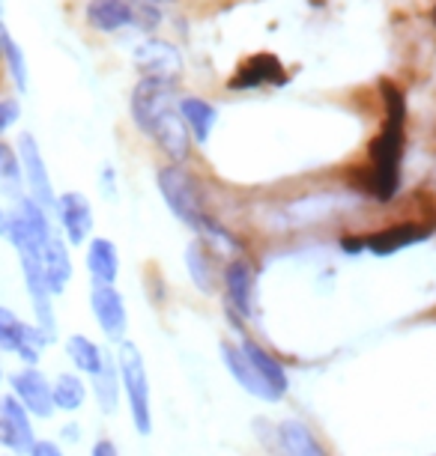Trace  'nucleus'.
<instances>
[{"label": "nucleus", "mask_w": 436, "mask_h": 456, "mask_svg": "<svg viewBox=\"0 0 436 456\" xmlns=\"http://www.w3.org/2000/svg\"><path fill=\"white\" fill-rule=\"evenodd\" d=\"M239 349L245 352V358L251 361V367L258 370L263 382H267L269 388L278 394V397H284V394H287V385H290L284 364H281V361H278L276 355H272V352H267L258 340H251V338H243V340H239Z\"/></svg>", "instance_id": "20"}, {"label": "nucleus", "mask_w": 436, "mask_h": 456, "mask_svg": "<svg viewBox=\"0 0 436 456\" xmlns=\"http://www.w3.org/2000/svg\"><path fill=\"white\" fill-rule=\"evenodd\" d=\"M45 334L33 322H24L12 307L0 305V352H10L24 367H37L45 355Z\"/></svg>", "instance_id": "5"}, {"label": "nucleus", "mask_w": 436, "mask_h": 456, "mask_svg": "<svg viewBox=\"0 0 436 456\" xmlns=\"http://www.w3.org/2000/svg\"><path fill=\"white\" fill-rule=\"evenodd\" d=\"M19 117H21V105H19V99H12V96H4L0 93V137H4L10 128L19 123Z\"/></svg>", "instance_id": "30"}, {"label": "nucleus", "mask_w": 436, "mask_h": 456, "mask_svg": "<svg viewBox=\"0 0 436 456\" xmlns=\"http://www.w3.org/2000/svg\"><path fill=\"white\" fill-rule=\"evenodd\" d=\"M150 137L161 146V150H165L168 159H174V161H185V159H189V152H192V132H189V126H185L183 114H179V108L168 110V114L156 123V128L150 132Z\"/></svg>", "instance_id": "18"}, {"label": "nucleus", "mask_w": 436, "mask_h": 456, "mask_svg": "<svg viewBox=\"0 0 436 456\" xmlns=\"http://www.w3.org/2000/svg\"><path fill=\"white\" fill-rule=\"evenodd\" d=\"M84 19L99 33H117L123 28H135V10L126 0H90L84 6Z\"/></svg>", "instance_id": "19"}, {"label": "nucleus", "mask_w": 436, "mask_h": 456, "mask_svg": "<svg viewBox=\"0 0 436 456\" xmlns=\"http://www.w3.org/2000/svg\"><path fill=\"white\" fill-rule=\"evenodd\" d=\"M0 385H4V367H0Z\"/></svg>", "instance_id": "37"}, {"label": "nucleus", "mask_w": 436, "mask_h": 456, "mask_svg": "<svg viewBox=\"0 0 436 456\" xmlns=\"http://www.w3.org/2000/svg\"><path fill=\"white\" fill-rule=\"evenodd\" d=\"M37 433H33V418L28 409L21 406L12 394L0 397V447H6V453L12 456H28Z\"/></svg>", "instance_id": "9"}, {"label": "nucleus", "mask_w": 436, "mask_h": 456, "mask_svg": "<svg viewBox=\"0 0 436 456\" xmlns=\"http://www.w3.org/2000/svg\"><path fill=\"white\" fill-rule=\"evenodd\" d=\"M225 292L230 307L245 316V320H254L258 316V283H254V269L245 260H230L225 269Z\"/></svg>", "instance_id": "12"}, {"label": "nucleus", "mask_w": 436, "mask_h": 456, "mask_svg": "<svg viewBox=\"0 0 436 456\" xmlns=\"http://www.w3.org/2000/svg\"><path fill=\"white\" fill-rule=\"evenodd\" d=\"M221 361H225L227 373L236 379V385H239V388H245L248 394H251V397L267 400V403H276V400H281L278 394L272 391L267 382H263L258 370L251 367V361L245 358V352L239 349V343H221Z\"/></svg>", "instance_id": "16"}, {"label": "nucleus", "mask_w": 436, "mask_h": 456, "mask_svg": "<svg viewBox=\"0 0 436 456\" xmlns=\"http://www.w3.org/2000/svg\"><path fill=\"white\" fill-rule=\"evenodd\" d=\"M4 456H12V453H4Z\"/></svg>", "instance_id": "39"}, {"label": "nucleus", "mask_w": 436, "mask_h": 456, "mask_svg": "<svg viewBox=\"0 0 436 456\" xmlns=\"http://www.w3.org/2000/svg\"><path fill=\"white\" fill-rule=\"evenodd\" d=\"M4 15H6V0H0V21H4Z\"/></svg>", "instance_id": "36"}, {"label": "nucleus", "mask_w": 436, "mask_h": 456, "mask_svg": "<svg viewBox=\"0 0 436 456\" xmlns=\"http://www.w3.org/2000/svg\"><path fill=\"white\" fill-rule=\"evenodd\" d=\"M15 152H19V165H21V179L28 185V197H33L42 209L54 215V203H57V194H54V185H51V174H48V165H45V156H42L37 137L30 132H21L19 134V143H15Z\"/></svg>", "instance_id": "6"}, {"label": "nucleus", "mask_w": 436, "mask_h": 456, "mask_svg": "<svg viewBox=\"0 0 436 456\" xmlns=\"http://www.w3.org/2000/svg\"><path fill=\"white\" fill-rule=\"evenodd\" d=\"M54 221L51 212H45L33 197L21 194L12 200L10 209H4L0 218V239L15 248V254H42V248L54 236Z\"/></svg>", "instance_id": "3"}, {"label": "nucleus", "mask_w": 436, "mask_h": 456, "mask_svg": "<svg viewBox=\"0 0 436 456\" xmlns=\"http://www.w3.org/2000/svg\"><path fill=\"white\" fill-rule=\"evenodd\" d=\"M90 311L108 340L123 343L126 329H129V314H126L123 292L117 287H90Z\"/></svg>", "instance_id": "11"}, {"label": "nucleus", "mask_w": 436, "mask_h": 456, "mask_svg": "<svg viewBox=\"0 0 436 456\" xmlns=\"http://www.w3.org/2000/svg\"><path fill=\"white\" fill-rule=\"evenodd\" d=\"M4 66H6V75H10L15 93H28L30 87V72H28V57L19 42L12 39V33H6V45H4Z\"/></svg>", "instance_id": "29"}, {"label": "nucleus", "mask_w": 436, "mask_h": 456, "mask_svg": "<svg viewBox=\"0 0 436 456\" xmlns=\"http://www.w3.org/2000/svg\"><path fill=\"white\" fill-rule=\"evenodd\" d=\"M117 373H119V388H123L126 400H129V415L132 424L141 436L152 433V400H150V376L144 355L135 343L123 340L117 346Z\"/></svg>", "instance_id": "4"}, {"label": "nucleus", "mask_w": 436, "mask_h": 456, "mask_svg": "<svg viewBox=\"0 0 436 456\" xmlns=\"http://www.w3.org/2000/svg\"><path fill=\"white\" fill-rule=\"evenodd\" d=\"M108 352L99 346L96 340H90L87 334H72L66 340V358L72 361V367L78 370L81 376H96L102 364H105Z\"/></svg>", "instance_id": "23"}, {"label": "nucleus", "mask_w": 436, "mask_h": 456, "mask_svg": "<svg viewBox=\"0 0 436 456\" xmlns=\"http://www.w3.org/2000/svg\"><path fill=\"white\" fill-rule=\"evenodd\" d=\"M185 265H189V274L194 281V287L201 292H212L216 289V272H212V256H210V248L201 242H192L189 251H185Z\"/></svg>", "instance_id": "27"}, {"label": "nucleus", "mask_w": 436, "mask_h": 456, "mask_svg": "<svg viewBox=\"0 0 436 456\" xmlns=\"http://www.w3.org/2000/svg\"><path fill=\"white\" fill-rule=\"evenodd\" d=\"M90 456H119V451H117V444L111 442V438H99V442L93 444Z\"/></svg>", "instance_id": "32"}, {"label": "nucleus", "mask_w": 436, "mask_h": 456, "mask_svg": "<svg viewBox=\"0 0 436 456\" xmlns=\"http://www.w3.org/2000/svg\"><path fill=\"white\" fill-rule=\"evenodd\" d=\"M87 272L93 287H114L117 274H119V254L117 245L111 239H90L87 245Z\"/></svg>", "instance_id": "22"}, {"label": "nucleus", "mask_w": 436, "mask_h": 456, "mask_svg": "<svg viewBox=\"0 0 436 456\" xmlns=\"http://www.w3.org/2000/svg\"><path fill=\"white\" fill-rule=\"evenodd\" d=\"M54 218L60 224V233H63L66 245H84L93 233V206L87 194L81 191L57 194Z\"/></svg>", "instance_id": "10"}, {"label": "nucleus", "mask_w": 436, "mask_h": 456, "mask_svg": "<svg viewBox=\"0 0 436 456\" xmlns=\"http://www.w3.org/2000/svg\"><path fill=\"white\" fill-rule=\"evenodd\" d=\"M159 191L165 197L168 209L174 212V218H179L185 227H192L201 236L203 245H216L221 251H234L236 242L230 239V233L221 224H216L207 215L201 203V188L194 183L192 174H185L179 165H168L159 170Z\"/></svg>", "instance_id": "1"}, {"label": "nucleus", "mask_w": 436, "mask_h": 456, "mask_svg": "<svg viewBox=\"0 0 436 456\" xmlns=\"http://www.w3.org/2000/svg\"><path fill=\"white\" fill-rule=\"evenodd\" d=\"M135 66L144 72V78H165L174 81V75H179V51L165 39H147L135 48Z\"/></svg>", "instance_id": "13"}, {"label": "nucleus", "mask_w": 436, "mask_h": 456, "mask_svg": "<svg viewBox=\"0 0 436 456\" xmlns=\"http://www.w3.org/2000/svg\"><path fill=\"white\" fill-rule=\"evenodd\" d=\"M179 114H183V119H185V126H189L192 137H194V141H201V143L210 137L212 126H216V119H218L216 108H212L210 102L194 99V96L179 102Z\"/></svg>", "instance_id": "26"}, {"label": "nucleus", "mask_w": 436, "mask_h": 456, "mask_svg": "<svg viewBox=\"0 0 436 456\" xmlns=\"http://www.w3.org/2000/svg\"><path fill=\"white\" fill-rule=\"evenodd\" d=\"M63 438H66V442H78V438H81L78 424H66V427H63Z\"/></svg>", "instance_id": "33"}, {"label": "nucleus", "mask_w": 436, "mask_h": 456, "mask_svg": "<svg viewBox=\"0 0 436 456\" xmlns=\"http://www.w3.org/2000/svg\"><path fill=\"white\" fill-rule=\"evenodd\" d=\"M6 33H10V30H6V28H4V21H0V63H4V45H6Z\"/></svg>", "instance_id": "35"}, {"label": "nucleus", "mask_w": 436, "mask_h": 456, "mask_svg": "<svg viewBox=\"0 0 436 456\" xmlns=\"http://www.w3.org/2000/svg\"><path fill=\"white\" fill-rule=\"evenodd\" d=\"M276 456H326V451L305 424L284 420L276 429Z\"/></svg>", "instance_id": "21"}, {"label": "nucleus", "mask_w": 436, "mask_h": 456, "mask_svg": "<svg viewBox=\"0 0 436 456\" xmlns=\"http://www.w3.org/2000/svg\"><path fill=\"white\" fill-rule=\"evenodd\" d=\"M39 263H42V278H45V287L51 296H63L66 287L72 281V256H70V245L66 239L54 233L45 242L39 254Z\"/></svg>", "instance_id": "14"}, {"label": "nucleus", "mask_w": 436, "mask_h": 456, "mask_svg": "<svg viewBox=\"0 0 436 456\" xmlns=\"http://www.w3.org/2000/svg\"><path fill=\"white\" fill-rule=\"evenodd\" d=\"M126 4H129L132 10H138V6H161L165 0H126Z\"/></svg>", "instance_id": "34"}, {"label": "nucleus", "mask_w": 436, "mask_h": 456, "mask_svg": "<svg viewBox=\"0 0 436 456\" xmlns=\"http://www.w3.org/2000/svg\"><path fill=\"white\" fill-rule=\"evenodd\" d=\"M28 456H66V453H63V447L57 442H51V438H37Z\"/></svg>", "instance_id": "31"}, {"label": "nucleus", "mask_w": 436, "mask_h": 456, "mask_svg": "<svg viewBox=\"0 0 436 456\" xmlns=\"http://www.w3.org/2000/svg\"><path fill=\"white\" fill-rule=\"evenodd\" d=\"M51 394H54V409L70 411V415L87 403V385H84L81 373H60L51 382Z\"/></svg>", "instance_id": "25"}, {"label": "nucleus", "mask_w": 436, "mask_h": 456, "mask_svg": "<svg viewBox=\"0 0 436 456\" xmlns=\"http://www.w3.org/2000/svg\"><path fill=\"white\" fill-rule=\"evenodd\" d=\"M132 119L135 126L141 128L144 134L150 137V132L156 128V123L168 110L177 108V99H174V81H165V78H141L135 84L132 90Z\"/></svg>", "instance_id": "7"}, {"label": "nucleus", "mask_w": 436, "mask_h": 456, "mask_svg": "<svg viewBox=\"0 0 436 456\" xmlns=\"http://www.w3.org/2000/svg\"><path fill=\"white\" fill-rule=\"evenodd\" d=\"M10 394L28 409L30 418L48 420L54 415V394H51V379L39 367H21L10 376Z\"/></svg>", "instance_id": "8"}, {"label": "nucleus", "mask_w": 436, "mask_h": 456, "mask_svg": "<svg viewBox=\"0 0 436 456\" xmlns=\"http://www.w3.org/2000/svg\"><path fill=\"white\" fill-rule=\"evenodd\" d=\"M0 218H4V206H0Z\"/></svg>", "instance_id": "38"}, {"label": "nucleus", "mask_w": 436, "mask_h": 456, "mask_svg": "<svg viewBox=\"0 0 436 456\" xmlns=\"http://www.w3.org/2000/svg\"><path fill=\"white\" fill-rule=\"evenodd\" d=\"M422 239H427L424 227H418V224H400V227L380 230V233L365 236V239H358V242L347 239V242H341V245H344L347 251H358V248H365V251L386 256V254H395V251H400V248H407L413 242H422Z\"/></svg>", "instance_id": "17"}, {"label": "nucleus", "mask_w": 436, "mask_h": 456, "mask_svg": "<svg viewBox=\"0 0 436 456\" xmlns=\"http://www.w3.org/2000/svg\"><path fill=\"white\" fill-rule=\"evenodd\" d=\"M93 382V397H96L99 409L105 411V415H114L117 406H119V373H117V361L114 355H105V364L96 376H90Z\"/></svg>", "instance_id": "24"}, {"label": "nucleus", "mask_w": 436, "mask_h": 456, "mask_svg": "<svg viewBox=\"0 0 436 456\" xmlns=\"http://www.w3.org/2000/svg\"><path fill=\"white\" fill-rule=\"evenodd\" d=\"M267 84H272V87H284L287 72L278 57L258 54L239 66V72L230 78V90H258V87H267Z\"/></svg>", "instance_id": "15"}, {"label": "nucleus", "mask_w": 436, "mask_h": 456, "mask_svg": "<svg viewBox=\"0 0 436 456\" xmlns=\"http://www.w3.org/2000/svg\"><path fill=\"white\" fill-rule=\"evenodd\" d=\"M21 185H24V179H21L19 152H15L12 143H6L4 137H0V191L10 197V200H19L24 194Z\"/></svg>", "instance_id": "28"}, {"label": "nucleus", "mask_w": 436, "mask_h": 456, "mask_svg": "<svg viewBox=\"0 0 436 456\" xmlns=\"http://www.w3.org/2000/svg\"><path fill=\"white\" fill-rule=\"evenodd\" d=\"M383 99H386V126L371 150V191L380 200H389L400 183V159H404V119L407 102L398 87L383 81Z\"/></svg>", "instance_id": "2"}]
</instances>
